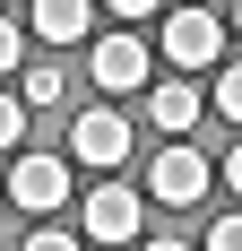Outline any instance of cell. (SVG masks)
I'll use <instances>...</instances> for the list:
<instances>
[{
    "label": "cell",
    "instance_id": "9",
    "mask_svg": "<svg viewBox=\"0 0 242 251\" xmlns=\"http://www.w3.org/2000/svg\"><path fill=\"white\" fill-rule=\"evenodd\" d=\"M70 96V70H26V104H61Z\"/></svg>",
    "mask_w": 242,
    "mask_h": 251
},
{
    "label": "cell",
    "instance_id": "4",
    "mask_svg": "<svg viewBox=\"0 0 242 251\" xmlns=\"http://www.w3.org/2000/svg\"><path fill=\"white\" fill-rule=\"evenodd\" d=\"M87 70H96V87H104V96H130V87H147V70H156V52H147L139 35H104Z\"/></svg>",
    "mask_w": 242,
    "mask_h": 251
},
{
    "label": "cell",
    "instance_id": "14",
    "mask_svg": "<svg viewBox=\"0 0 242 251\" xmlns=\"http://www.w3.org/2000/svg\"><path fill=\"white\" fill-rule=\"evenodd\" d=\"M0 70H18V26L0 18Z\"/></svg>",
    "mask_w": 242,
    "mask_h": 251
},
{
    "label": "cell",
    "instance_id": "2",
    "mask_svg": "<svg viewBox=\"0 0 242 251\" xmlns=\"http://www.w3.org/2000/svg\"><path fill=\"white\" fill-rule=\"evenodd\" d=\"M165 61L173 70H225V26L208 9H173L165 18Z\"/></svg>",
    "mask_w": 242,
    "mask_h": 251
},
{
    "label": "cell",
    "instance_id": "3",
    "mask_svg": "<svg viewBox=\"0 0 242 251\" xmlns=\"http://www.w3.org/2000/svg\"><path fill=\"white\" fill-rule=\"evenodd\" d=\"M147 191H156V208H199L208 200V156L182 139V148L156 156V174H147Z\"/></svg>",
    "mask_w": 242,
    "mask_h": 251
},
{
    "label": "cell",
    "instance_id": "10",
    "mask_svg": "<svg viewBox=\"0 0 242 251\" xmlns=\"http://www.w3.org/2000/svg\"><path fill=\"white\" fill-rule=\"evenodd\" d=\"M217 113H225V122H242V61H234V70H217Z\"/></svg>",
    "mask_w": 242,
    "mask_h": 251
},
{
    "label": "cell",
    "instance_id": "7",
    "mask_svg": "<svg viewBox=\"0 0 242 251\" xmlns=\"http://www.w3.org/2000/svg\"><path fill=\"white\" fill-rule=\"evenodd\" d=\"M147 122L165 130V139H182V130L199 122V87H191V78H165V87L147 96Z\"/></svg>",
    "mask_w": 242,
    "mask_h": 251
},
{
    "label": "cell",
    "instance_id": "11",
    "mask_svg": "<svg viewBox=\"0 0 242 251\" xmlns=\"http://www.w3.org/2000/svg\"><path fill=\"white\" fill-rule=\"evenodd\" d=\"M18 251H87V243H78V234L70 226H35V234H26V243Z\"/></svg>",
    "mask_w": 242,
    "mask_h": 251
},
{
    "label": "cell",
    "instance_id": "1",
    "mask_svg": "<svg viewBox=\"0 0 242 251\" xmlns=\"http://www.w3.org/2000/svg\"><path fill=\"white\" fill-rule=\"evenodd\" d=\"M139 234H147V200L130 182H104L96 200L78 208V243H139Z\"/></svg>",
    "mask_w": 242,
    "mask_h": 251
},
{
    "label": "cell",
    "instance_id": "16",
    "mask_svg": "<svg viewBox=\"0 0 242 251\" xmlns=\"http://www.w3.org/2000/svg\"><path fill=\"white\" fill-rule=\"evenodd\" d=\"M225 182H234V191H242V139H234V156H225Z\"/></svg>",
    "mask_w": 242,
    "mask_h": 251
},
{
    "label": "cell",
    "instance_id": "15",
    "mask_svg": "<svg viewBox=\"0 0 242 251\" xmlns=\"http://www.w3.org/2000/svg\"><path fill=\"white\" fill-rule=\"evenodd\" d=\"M113 18H147V9H165V0H104Z\"/></svg>",
    "mask_w": 242,
    "mask_h": 251
},
{
    "label": "cell",
    "instance_id": "12",
    "mask_svg": "<svg viewBox=\"0 0 242 251\" xmlns=\"http://www.w3.org/2000/svg\"><path fill=\"white\" fill-rule=\"evenodd\" d=\"M18 139H26V104L0 96V148H18Z\"/></svg>",
    "mask_w": 242,
    "mask_h": 251
},
{
    "label": "cell",
    "instance_id": "13",
    "mask_svg": "<svg viewBox=\"0 0 242 251\" xmlns=\"http://www.w3.org/2000/svg\"><path fill=\"white\" fill-rule=\"evenodd\" d=\"M208 251H242V217H217L208 226Z\"/></svg>",
    "mask_w": 242,
    "mask_h": 251
},
{
    "label": "cell",
    "instance_id": "17",
    "mask_svg": "<svg viewBox=\"0 0 242 251\" xmlns=\"http://www.w3.org/2000/svg\"><path fill=\"white\" fill-rule=\"evenodd\" d=\"M147 251H191V243H173V234H156V243H147Z\"/></svg>",
    "mask_w": 242,
    "mask_h": 251
},
{
    "label": "cell",
    "instance_id": "8",
    "mask_svg": "<svg viewBox=\"0 0 242 251\" xmlns=\"http://www.w3.org/2000/svg\"><path fill=\"white\" fill-rule=\"evenodd\" d=\"M96 26V0H35V35L44 44H78Z\"/></svg>",
    "mask_w": 242,
    "mask_h": 251
},
{
    "label": "cell",
    "instance_id": "18",
    "mask_svg": "<svg viewBox=\"0 0 242 251\" xmlns=\"http://www.w3.org/2000/svg\"><path fill=\"white\" fill-rule=\"evenodd\" d=\"M234 26H242V0H234Z\"/></svg>",
    "mask_w": 242,
    "mask_h": 251
},
{
    "label": "cell",
    "instance_id": "5",
    "mask_svg": "<svg viewBox=\"0 0 242 251\" xmlns=\"http://www.w3.org/2000/svg\"><path fill=\"white\" fill-rule=\"evenodd\" d=\"M9 200L18 208H70V156H18Z\"/></svg>",
    "mask_w": 242,
    "mask_h": 251
},
{
    "label": "cell",
    "instance_id": "6",
    "mask_svg": "<svg viewBox=\"0 0 242 251\" xmlns=\"http://www.w3.org/2000/svg\"><path fill=\"white\" fill-rule=\"evenodd\" d=\"M70 156H78V165H121V156H130V122H121L113 104L78 113V130H70Z\"/></svg>",
    "mask_w": 242,
    "mask_h": 251
}]
</instances>
